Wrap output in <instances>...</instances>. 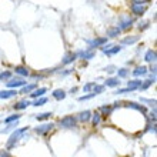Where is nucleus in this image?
I'll return each mask as SVG.
<instances>
[{"mask_svg": "<svg viewBox=\"0 0 157 157\" xmlns=\"http://www.w3.org/2000/svg\"><path fill=\"white\" fill-rule=\"evenodd\" d=\"M27 130H29V127H21V128H17L16 132H13L12 136H10V139L7 140V149L9 150L13 149V147L16 146L17 141L25 137V134H26V132H27Z\"/></svg>", "mask_w": 157, "mask_h": 157, "instance_id": "1", "label": "nucleus"}, {"mask_svg": "<svg viewBox=\"0 0 157 157\" xmlns=\"http://www.w3.org/2000/svg\"><path fill=\"white\" fill-rule=\"evenodd\" d=\"M76 123H77V120L73 116H66L59 121L60 127H63V128H73V127H76Z\"/></svg>", "mask_w": 157, "mask_h": 157, "instance_id": "2", "label": "nucleus"}, {"mask_svg": "<svg viewBox=\"0 0 157 157\" xmlns=\"http://www.w3.org/2000/svg\"><path fill=\"white\" fill-rule=\"evenodd\" d=\"M25 84H26L25 78H21V77H14V78H10V82H7V87H10V89H16V87L25 86Z\"/></svg>", "mask_w": 157, "mask_h": 157, "instance_id": "3", "label": "nucleus"}, {"mask_svg": "<svg viewBox=\"0 0 157 157\" xmlns=\"http://www.w3.org/2000/svg\"><path fill=\"white\" fill-rule=\"evenodd\" d=\"M54 127L53 123H46V124H41V126H39V127L34 128V132L37 133V134H44V133L50 132L52 128Z\"/></svg>", "mask_w": 157, "mask_h": 157, "instance_id": "4", "label": "nucleus"}, {"mask_svg": "<svg viewBox=\"0 0 157 157\" xmlns=\"http://www.w3.org/2000/svg\"><path fill=\"white\" fill-rule=\"evenodd\" d=\"M146 9H147V6H141V4H136V3L132 4V12L134 14H137V16H141L146 12Z\"/></svg>", "mask_w": 157, "mask_h": 157, "instance_id": "5", "label": "nucleus"}, {"mask_svg": "<svg viewBox=\"0 0 157 157\" xmlns=\"http://www.w3.org/2000/svg\"><path fill=\"white\" fill-rule=\"evenodd\" d=\"M107 41V37H99V39H94V40L89 41V44H90V49H94V47H99V46L104 44Z\"/></svg>", "mask_w": 157, "mask_h": 157, "instance_id": "6", "label": "nucleus"}, {"mask_svg": "<svg viewBox=\"0 0 157 157\" xmlns=\"http://www.w3.org/2000/svg\"><path fill=\"white\" fill-rule=\"evenodd\" d=\"M17 94L16 90H3L0 91V99H10V97H14Z\"/></svg>", "mask_w": 157, "mask_h": 157, "instance_id": "7", "label": "nucleus"}, {"mask_svg": "<svg viewBox=\"0 0 157 157\" xmlns=\"http://www.w3.org/2000/svg\"><path fill=\"white\" fill-rule=\"evenodd\" d=\"M46 91H47V89H46V87H40V89H37V90H34L33 93H30V97H32V99H37V97L44 96Z\"/></svg>", "mask_w": 157, "mask_h": 157, "instance_id": "8", "label": "nucleus"}, {"mask_svg": "<svg viewBox=\"0 0 157 157\" xmlns=\"http://www.w3.org/2000/svg\"><path fill=\"white\" fill-rule=\"evenodd\" d=\"M126 106H127V107H130V109H134V110H139V112H141V113H146V107H144V106L137 104V103H134V101H130V103H127Z\"/></svg>", "mask_w": 157, "mask_h": 157, "instance_id": "9", "label": "nucleus"}, {"mask_svg": "<svg viewBox=\"0 0 157 157\" xmlns=\"http://www.w3.org/2000/svg\"><path fill=\"white\" fill-rule=\"evenodd\" d=\"M91 117V113L89 112V110H84V112H82L80 114H78V120L80 121H83V123H86V121H89Z\"/></svg>", "mask_w": 157, "mask_h": 157, "instance_id": "10", "label": "nucleus"}, {"mask_svg": "<svg viewBox=\"0 0 157 157\" xmlns=\"http://www.w3.org/2000/svg\"><path fill=\"white\" fill-rule=\"evenodd\" d=\"M30 104V101H27V100H21V101H19V103H16L13 107H14V110H25V109H27V106Z\"/></svg>", "mask_w": 157, "mask_h": 157, "instance_id": "11", "label": "nucleus"}, {"mask_svg": "<svg viewBox=\"0 0 157 157\" xmlns=\"http://www.w3.org/2000/svg\"><path fill=\"white\" fill-rule=\"evenodd\" d=\"M53 97L56 100H63L64 97H66V91L62 90V89H57V90L53 91Z\"/></svg>", "mask_w": 157, "mask_h": 157, "instance_id": "12", "label": "nucleus"}, {"mask_svg": "<svg viewBox=\"0 0 157 157\" xmlns=\"http://www.w3.org/2000/svg\"><path fill=\"white\" fill-rule=\"evenodd\" d=\"M144 60L146 62H156V52L154 50H147V53L144 56Z\"/></svg>", "mask_w": 157, "mask_h": 157, "instance_id": "13", "label": "nucleus"}, {"mask_svg": "<svg viewBox=\"0 0 157 157\" xmlns=\"http://www.w3.org/2000/svg\"><path fill=\"white\" fill-rule=\"evenodd\" d=\"M77 56H82L83 59H86V60H90V59L94 57V52H93V50H90V52L84 50V52H80V53H77Z\"/></svg>", "mask_w": 157, "mask_h": 157, "instance_id": "14", "label": "nucleus"}, {"mask_svg": "<svg viewBox=\"0 0 157 157\" xmlns=\"http://www.w3.org/2000/svg\"><path fill=\"white\" fill-rule=\"evenodd\" d=\"M119 84H120V82L117 77H110L106 80V86L107 87H117Z\"/></svg>", "mask_w": 157, "mask_h": 157, "instance_id": "15", "label": "nucleus"}, {"mask_svg": "<svg viewBox=\"0 0 157 157\" xmlns=\"http://www.w3.org/2000/svg\"><path fill=\"white\" fill-rule=\"evenodd\" d=\"M76 57H77V54L76 53H69L66 54V57H64V60H63V64H69V63H73L76 60Z\"/></svg>", "mask_w": 157, "mask_h": 157, "instance_id": "16", "label": "nucleus"}, {"mask_svg": "<svg viewBox=\"0 0 157 157\" xmlns=\"http://www.w3.org/2000/svg\"><path fill=\"white\" fill-rule=\"evenodd\" d=\"M147 73V69L144 66L141 67H137L136 70H133V76H136V77H140V76H144Z\"/></svg>", "mask_w": 157, "mask_h": 157, "instance_id": "17", "label": "nucleus"}, {"mask_svg": "<svg viewBox=\"0 0 157 157\" xmlns=\"http://www.w3.org/2000/svg\"><path fill=\"white\" fill-rule=\"evenodd\" d=\"M120 27H110V29L107 30V34H109V37H117L120 34Z\"/></svg>", "mask_w": 157, "mask_h": 157, "instance_id": "18", "label": "nucleus"}, {"mask_svg": "<svg viewBox=\"0 0 157 157\" xmlns=\"http://www.w3.org/2000/svg\"><path fill=\"white\" fill-rule=\"evenodd\" d=\"M140 84H141V80H132V82L127 83V87L133 91V90H136V89H139Z\"/></svg>", "mask_w": 157, "mask_h": 157, "instance_id": "19", "label": "nucleus"}, {"mask_svg": "<svg viewBox=\"0 0 157 157\" xmlns=\"http://www.w3.org/2000/svg\"><path fill=\"white\" fill-rule=\"evenodd\" d=\"M14 70H16L17 75L23 76V77H27V76H29V70H27L26 67H23V66H17L16 69H14Z\"/></svg>", "mask_w": 157, "mask_h": 157, "instance_id": "20", "label": "nucleus"}, {"mask_svg": "<svg viewBox=\"0 0 157 157\" xmlns=\"http://www.w3.org/2000/svg\"><path fill=\"white\" fill-rule=\"evenodd\" d=\"M120 50H121V47H120V46H112V47H110V49H107L104 53L107 54V56H113V54L119 53Z\"/></svg>", "mask_w": 157, "mask_h": 157, "instance_id": "21", "label": "nucleus"}, {"mask_svg": "<svg viewBox=\"0 0 157 157\" xmlns=\"http://www.w3.org/2000/svg\"><path fill=\"white\" fill-rule=\"evenodd\" d=\"M132 23H133L132 19H124V20L121 21V25L119 26L120 30H126V29H128V27H132Z\"/></svg>", "mask_w": 157, "mask_h": 157, "instance_id": "22", "label": "nucleus"}, {"mask_svg": "<svg viewBox=\"0 0 157 157\" xmlns=\"http://www.w3.org/2000/svg\"><path fill=\"white\" fill-rule=\"evenodd\" d=\"M153 83H154V80H146V82H141L140 87H139V90H146V89H149Z\"/></svg>", "mask_w": 157, "mask_h": 157, "instance_id": "23", "label": "nucleus"}, {"mask_svg": "<svg viewBox=\"0 0 157 157\" xmlns=\"http://www.w3.org/2000/svg\"><path fill=\"white\" fill-rule=\"evenodd\" d=\"M36 89V84H27V86H23V89H21L20 93H25V94H27V93H30L32 90H34Z\"/></svg>", "mask_w": 157, "mask_h": 157, "instance_id": "24", "label": "nucleus"}, {"mask_svg": "<svg viewBox=\"0 0 157 157\" xmlns=\"http://www.w3.org/2000/svg\"><path fill=\"white\" fill-rule=\"evenodd\" d=\"M137 40H139V37H137V36H133V37L123 39V41H121V43H124V44H133V43H136Z\"/></svg>", "mask_w": 157, "mask_h": 157, "instance_id": "25", "label": "nucleus"}, {"mask_svg": "<svg viewBox=\"0 0 157 157\" xmlns=\"http://www.w3.org/2000/svg\"><path fill=\"white\" fill-rule=\"evenodd\" d=\"M50 116H52V113L50 112L41 113V114H37V116H36V120H39V121H41V120H47V119H50Z\"/></svg>", "mask_w": 157, "mask_h": 157, "instance_id": "26", "label": "nucleus"}, {"mask_svg": "<svg viewBox=\"0 0 157 157\" xmlns=\"http://www.w3.org/2000/svg\"><path fill=\"white\" fill-rule=\"evenodd\" d=\"M46 103H47V99L41 96L40 99H37V100H36V101H34V103H33V106H36V107H39V106H43V104H46Z\"/></svg>", "mask_w": 157, "mask_h": 157, "instance_id": "27", "label": "nucleus"}, {"mask_svg": "<svg viewBox=\"0 0 157 157\" xmlns=\"http://www.w3.org/2000/svg\"><path fill=\"white\" fill-rule=\"evenodd\" d=\"M20 119V114H13V116H9L7 119H4V123H12V121H17Z\"/></svg>", "mask_w": 157, "mask_h": 157, "instance_id": "28", "label": "nucleus"}, {"mask_svg": "<svg viewBox=\"0 0 157 157\" xmlns=\"http://www.w3.org/2000/svg\"><path fill=\"white\" fill-rule=\"evenodd\" d=\"M7 124H9L7 127H6V128H2V130H0V133H7L9 130H12V128H14V127L17 126V121H14V123L12 121V123H7Z\"/></svg>", "mask_w": 157, "mask_h": 157, "instance_id": "29", "label": "nucleus"}, {"mask_svg": "<svg viewBox=\"0 0 157 157\" xmlns=\"http://www.w3.org/2000/svg\"><path fill=\"white\" fill-rule=\"evenodd\" d=\"M96 87V83H87V84H84V87H83V90L86 91V93H89V91H93V89Z\"/></svg>", "mask_w": 157, "mask_h": 157, "instance_id": "30", "label": "nucleus"}, {"mask_svg": "<svg viewBox=\"0 0 157 157\" xmlns=\"http://www.w3.org/2000/svg\"><path fill=\"white\" fill-rule=\"evenodd\" d=\"M104 91V86H100V84H96V87L93 89V93H94L96 96L100 94V93H103Z\"/></svg>", "mask_w": 157, "mask_h": 157, "instance_id": "31", "label": "nucleus"}, {"mask_svg": "<svg viewBox=\"0 0 157 157\" xmlns=\"http://www.w3.org/2000/svg\"><path fill=\"white\" fill-rule=\"evenodd\" d=\"M112 106H103V107H100V112L104 113V114H110L112 113Z\"/></svg>", "mask_w": 157, "mask_h": 157, "instance_id": "32", "label": "nucleus"}, {"mask_svg": "<svg viewBox=\"0 0 157 157\" xmlns=\"http://www.w3.org/2000/svg\"><path fill=\"white\" fill-rule=\"evenodd\" d=\"M93 97H96V94L94 93H90V94H86V96L78 97V100H80V101H84V100H90V99H93Z\"/></svg>", "mask_w": 157, "mask_h": 157, "instance_id": "33", "label": "nucleus"}, {"mask_svg": "<svg viewBox=\"0 0 157 157\" xmlns=\"http://www.w3.org/2000/svg\"><path fill=\"white\" fill-rule=\"evenodd\" d=\"M100 123V113H94L93 116V126H97Z\"/></svg>", "mask_w": 157, "mask_h": 157, "instance_id": "34", "label": "nucleus"}, {"mask_svg": "<svg viewBox=\"0 0 157 157\" xmlns=\"http://www.w3.org/2000/svg\"><path fill=\"white\" fill-rule=\"evenodd\" d=\"M10 71H3V73H0V80H7L10 78Z\"/></svg>", "mask_w": 157, "mask_h": 157, "instance_id": "35", "label": "nucleus"}, {"mask_svg": "<svg viewBox=\"0 0 157 157\" xmlns=\"http://www.w3.org/2000/svg\"><path fill=\"white\" fill-rule=\"evenodd\" d=\"M117 73H119V77H127L128 70H126V69H120V70H117Z\"/></svg>", "mask_w": 157, "mask_h": 157, "instance_id": "36", "label": "nucleus"}, {"mask_svg": "<svg viewBox=\"0 0 157 157\" xmlns=\"http://www.w3.org/2000/svg\"><path fill=\"white\" fill-rule=\"evenodd\" d=\"M141 103H149L150 106L156 107V100H149V99H141Z\"/></svg>", "mask_w": 157, "mask_h": 157, "instance_id": "37", "label": "nucleus"}, {"mask_svg": "<svg viewBox=\"0 0 157 157\" xmlns=\"http://www.w3.org/2000/svg\"><path fill=\"white\" fill-rule=\"evenodd\" d=\"M123 93H132V90H130L128 87H126V89H119V90L116 91V94H123Z\"/></svg>", "mask_w": 157, "mask_h": 157, "instance_id": "38", "label": "nucleus"}, {"mask_svg": "<svg viewBox=\"0 0 157 157\" xmlns=\"http://www.w3.org/2000/svg\"><path fill=\"white\" fill-rule=\"evenodd\" d=\"M114 70H116V67L114 66H107L106 69H104V71H107V73H113Z\"/></svg>", "mask_w": 157, "mask_h": 157, "instance_id": "39", "label": "nucleus"}]
</instances>
